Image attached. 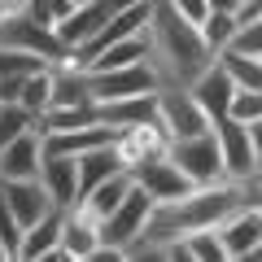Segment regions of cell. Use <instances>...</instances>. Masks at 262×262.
<instances>
[{"mask_svg": "<svg viewBox=\"0 0 262 262\" xmlns=\"http://www.w3.org/2000/svg\"><path fill=\"white\" fill-rule=\"evenodd\" d=\"M144 39H149V66L158 70L162 88H192L196 79L219 61V53L206 44L201 27L188 22L170 0H158V5H153V18H149V27H144Z\"/></svg>", "mask_w": 262, "mask_h": 262, "instance_id": "cell-1", "label": "cell"}, {"mask_svg": "<svg viewBox=\"0 0 262 262\" xmlns=\"http://www.w3.org/2000/svg\"><path fill=\"white\" fill-rule=\"evenodd\" d=\"M158 122L170 131V140H188L214 127V118L192 96V88H158Z\"/></svg>", "mask_w": 262, "mask_h": 262, "instance_id": "cell-2", "label": "cell"}, {"mask_svg": "<svg viewBox=\"0 0 262 262\" xmlns=\"http://www.w3.org/2000/svg\"><path fill=\"white\" fill-rule=\"evenodd\" d=\"M170 162H175L192 184H219V179H227L223 149H219L214 127L201 131V136H188V140H175V144H170Z\"/></svg>", "mask_w": 262, "mask_h": 262, "instance_id": "cell-3", "label": "cell"}, {"mask_svg": "<svg viewBox=\"0 0 262 262\" xmlns=\"http://www.w3.org/2000/svg\"><path fill=\"white\" fill-rule=\"evenodd\" d=\"M214 136H219V149H223V170H227V179H241V184L262 179L258 149H253V136H249V122H241V118L227 114V118L214 122Z\"/></svg>", "mask_w": 262, "mask_h": 262, "instance_id": "cell-4", "label": "cell"}, {"mask_svg": "<svg viewBox=\"0 0 262 262\" xmlns=\"http://www.w3.org/2000/svg\"><path fill=\"white\" fill-rule=\"evenodd\" d=\"M88 88H92V101H122V96H144V92H158V70L149 61H136V66H118V70H88Z\"/></svg>", "mask_w": 262, "mask_h": 262, "instance_id": "cell-5", "label": "cell"}, {"mask_svg": "<svg viewBox=\"0 0 262 262\" xmlns=\"http://www.w3.org/2000/svg\"><path fill=\"white\" fill-rule=\"evenodd\" d=\"M153 206H158V201H153V196L144 192L140 184H136V188H131V192H127V196H122V201H118V210L101 219L105 245H110V249H127V245L136 241V236H140V232H144V223H149ZM122 258H127V253H122Z\"/></svg>", "mask_w": 262, "mask_h": 262, "instance_id": "cell-6", "label": "cell"}, {"mask_svg": "<svg viewBox=\"0 0 262 262\" xmlns=\"http://www.w3.org/2000/svg\"><path fill=\"white\" fill-rule=\"evenodd\" d=\"M0 44L27 48V53L44 57L48 66H57V61H66V57H70V48L61 44V35H57V27H44V22H35L31 13H22V18L5 22V27H0Z\"/></svg>", "mask_w": 262, "mask_h": 262, "instance_id": "cell-7", "label": "cell"}, {"mask_svg": "<svg viewBox=\"0 0 262 262\" xmlns=\"http://www.w3.org/2000/svg\"><path fill=\"white\" fill-rule=\"evenodd\" d=\"M170 144H175V140H170V131L162 127L158 118H153V122H140V127L118 131V153H122V162H127V170L144 166V162H153V158H166Z\"/></svg>", "mask_w": 262, "mask_h": 262, "instance_id": "cell-8", "label": "cell"}, {"mask_svg": "<svg viewBox=\"0 0 262 262\" xmlns=\"http://www.w3.org/2000/svg\"><path fill=\"white\" fill-rule=\"evenodd\" d=\"M219 236H223V249L232 262H245L253 249L262 245V210L253 206H241L236 214H227L223 223H219Z\"/></svg>", "mask_w": 262, "mask_h": 262, "instance_id": "cell-9", "label": "cell"}, {"mask_svg": "<svg viewBox=\"0 0 262 262\" xmlns=\"http://www.w3.org/2000/svg\"><path fill=\"white\" fill-rule=\"evenodd\" d=\"M61 245L70 249V258L75 262H92L96 249L105 245V232H101V219L92 214V210L79 201V206L66 210V227H61Z\"/></svg>", "mask_w": 262, "mask_h": 262, "instance_id": "cell-10", "label": "cell"}, {"mask_svg": "<svg viewBox=\"0 0 262 262\" xmlns=\"http://www.w3.org/2000/svg\"><path fill=\"white\" fill-rule=\"evenodd\" d=\"M131 175H136V184H140L153 201H175V196H184V192H192V188H196L192 179H188L184 170L170 162V153H166V158L144 162V166H136Z\"/></svg>", "mask_w": 262, "mask_h": 262, "instance_id": "cell-11", "label": "cell"}, {"mask_svg": "<svg viewBox=\"0 0 262 262\" xmlns=\"http://www.w3.org/2000/svg\"><path fill=\"white\" fill-rule=\"evenodd\" d=\"M44 170V131H27L0 149V179H39Z\"/></svg>", "mask_w": 262, "mask_h": 262, "instance_id": "cell-12", "label": "cell"}, {"mask_svg": "<svg viewBox=\"0 0 262 262\" xmlns=\"http://www.w3.org/2000/svg\"><path fill=\"white\" fill-rule=\"evenodd\" d=\"M39 184L48 188V196H53L57 210L79 206V158H66V153H44Z\"/></svg>", "mask_w": 262, "mask_h": 262, "instance_id": "cell-13", "label": "cell"}, {"mask_svg": "<svg viewBox=\"0 0 262 262\" xmlns=\"http://www.w3.org/2000/svg\"><path fill=\"white\" fill-rule=\"evenodd\" d=\"M0 192H5V201L13 206V214H18L22 227L39 223L48 210H57L53 196H48V188L39 184V179H0Z\"/></svg>", "mask_w": 262, "mask_h": 262, "instance_id": "cell-14", "label": "cell"}, {"mask_svg": "<svg viewBox=\"0 0 262 262\" xmlns=\"http://www.w3.org/2000/svg\"><path fill=\"white\" fill-rule=\"evenodd\" d=\"M114 13H118V9H114V0H88V5H79V9L57 27V35H61V44L70 48V53H79V48H83L88 39L114 18Z\"/></svg>", "mask_w": 262, "mask_h": 262, "instance_id": "cell-15", "label": "cell"}, {"mask_svg": "<svg viewBox=\"0 0 262 262\" xmlns=\"http://www.w3.org/2000/svg\"><path fill=\"white\" fill-rule=\"evenodd\" d=\"M118 131L110 122H88V127L75 131H48L44 136V153H66V158H83L88 149H101V144H114Z\"/></svg>", "mask_w": 262, "mask_h": 262, "instance_id": "cell-16", "label": "cell"}, {"mask_svg": "<svg viewBox=\"0 0 262 262\" xmlns=\"http://www.w3.org/2000/svg\"><path fill=\"white\" fill-rule=\"evenodd\" d=\"M192 96L206 105V114L219 122V118H227V114H232V101H236V79L223 70V61H214L206 75L192 83Z\"/></svg>", "mask_w": 262, "mask_h": 262, "instance_id": "cell-17", "label": "cell"}, {"mask_svg": "<svg viewBox=\"0 0 262 262\" xmlns=\"http://www.w3.org/2000/svg\"><path fill=\"white\" fill-rule=\"evenodd\" d=\"M153 118H158V92L122 96V101H105V105H101V122H110L114 131L140 127V122H153Z\"/></svg>", "mask_w": 262, "mask_h": 262, "instance_id": "cell-18", "label": "cell"}, {"mask_svg": "<svg viewBox=\"0 0 262 262\" xmlns=\"http://www.w3.org/2000/svg\"><path fill=\"white\" fill-rule=\"evenodd\" d=\"M118 170H127V162H122V153H118V140L101 144V149H88L83 158H79V201H83L101 179L118 175Z\"/></svg>", "mask_w": 262, "mask_h": 262, "instance_id": "cell-19", "label": "cell"}, {"mask_svg": "<svg viewBox=\"0 0 262 262\" xmlns=\"http://www.w3.org/2000/svg\"><path fill=\"white\" fill-rule=\"evenodd\" d=\"M61 227H66V210H48L39 223H31L27 232H22L18 258L22 262H44V253L53 249V245H61Z\"/></svg>", "mask_w": 262, "mask_h": 262, "instance_id": "cell-20", "label": "cell"}, {"mask_svg": "<svg viewBox=\"0 0 262 262\" xmlns=\"http://www.w3.org/2000/svg\"><path fill=\"white\" fill-rule=\"evenodd\" d=\"M136 61H149V39H144V31L131 35V39H118V44H110V48H101L83 70H118V66H136Z\"/></svg>", "mask_w": 262, "mask_h": 262, "instance_id": "cell-21", "label": "cell"}, {"mask_svg": "<svg viewBox=\"0 0 262 262\" xmlns=\"http://www.w3.org/2000/svg\"><path fill=\"white\" fill-rule=\"evenodd\" d=\"M131 188H136V175H131V170H118V175L101 179V184H96L92 192L83 196V206L92 210L96 219H105V214H114V210H118V201L131 192Z\"/></svg>", "mask_w": 262, "mask_h": 262, "instance_id": "cell-22", "label": "cell"}, {"mask_svg": "<svg viewBox=\"0 0 262 262\" xmlns=\"http://www.w3.org/2000/svg\"><path fill=\"white\" fill-rule=\"evenodd\" d=\"M219 61H223V70L236 79V88H253V92H262V57L223 48V53H219Z\"/></svg>", "mask_w": 262, "mask_h": 262, "instance_id": "cell-23", "label": "cell"}, {"mask_svg": "<svg viewBox=\"0 0 262 262\" xmlns=\"http://www.w3.org/2000/svg\"><path fill=\"white\" fill-rule=\"evenodd\" d=\"M35 127H39V118L22 101H0V149L13 144L18 136H27V131H35Z\"/></svg>", "mask_w": 262, "mask_h": 262, "instance_id": "cell-24", "label": "cell"}, {"mask_svg": "<svg viewBox=\"0 0 262 262\" xmlns=\"http://www.w3.org/2000/svg\"><path fill=\"white\" fill-rule=\"evenodd\" d=\"M236 27H241V18H236V13H223V9H210V13H206V22H201V35H206V44L214 48V53H223V48L232 44Z\"/></svg>", "mask_w": 262, "mask_h": 262, "instance_id": "cell-25", "label": "cell"}, {"mask_svg": "<svg viewBox=\"0 0 262 262\" xmlns=\"http://www.w3.org/2000/svg\"><path fill=\"white\" fill-rule=\"evenodd\" d=\"M184 245H188V258H192V262H227V249H223L219 227H206V232L184 236Z\"/></svg>", "mask_w": 262, "mask_h": 262, "instance_id": "cell-26", "label": "cell"}, {"mask_svg": "<svg viewBox=\"0 0 262 262\" xmlns=\"http://www.w3.org/2000/svg\"><path fill=\"white\" fill-rule=\"evenodd\" d=\"M22 105H27L35 118L53 105V66H44V70H35V75L27 79V88H22Z\"/></svg>", "mask_w": 262, "mask_h": 262, "instance_id": "cell-27", "label": "cell"}, {"mask_svg": "<svg viewBox=\"0 0 262 262\" xmlns=\"http://www.w3.org/2000/svg\"><path fill=\"white\" fill-rule=\"evenodd\" d=\"M44 57L27 53V48H13V44H0V79L5 75H31V70H44Z\"/></svg>", "mask_w": 262, "mask_h": 262, "instance_id": "cell-28", "label": "cell"}, {"mask_svg": "<svg viewBox=\"0 0 262 262\" xmlns=\"http://www.w3.org/2000/svg\"><path fill=\"white\" fill-rule=\"evenodd\" d=\"M227 48L249 53V57H262V13H258V18H245L241 27H236V35H232V44H227Z\"/></svg>", "mask_w": 262, "mask_h": 262, "instance_id": "cell-29", "label": "cell"}, {"mask_svg": "<svg viewBox=\"0 0 262 262\" xmlns=\"http://www.w3.org/2000/svg\"><path fill=\"white\" fill-rule=\"evenodd\" d=\"M22 232H27V227L18 223L13 206L5 201V192H0V241L9 245V253H13V258H18V249H22Z\"/></svg>", "mask_w": 262, "mask_h": 262, "instance_id": "cell-30", "label": "cell"}, {"mask_svg": "<svg viewBox=\"0 0 262 262\" xmlns=\"http://www.w3.org/2000/svg\"><path fill=\"white\" fill-rule=\"evenodd\" d=\"M232 118H241V122H258V118H262V92H253V88H236Z\"/></svg>", "mask_w": 262, "mask_h": 262, "instance_id": "cell-31", "label": "cell"}, {"mask_svg": "<svg viewBox=\"0 0 262 262\" xmlns=\"http://www.w3.org/2000/svg\"><path fill=\"white\" fill-rule=\"evenodd\" d=\"M170 5H175L188 22H196V27H201V22H206V13H210V0H170Z\"/></svg>", "mask_w": 262, "mask_h": 262, "instance_id": "cell-32", "label": "cell"}, {"mask_svg": "<svg viewBox=\"0 0 262 262\" xmlns=\"http://www.w3.org/2000/svg\"><path fill=\"white\" fill-rule=\"evenodd\" d=\"M35 75V70H31ZM31 75H5L0 79V101H22V88H27Z\"/></svg>", "mask_w": 262, "mask_h": 262, "instance_id": "cell-33", "label": "cell"}, {"mask_svg": "<svg viewBox=\"0 0 262 262\" xmlns=\"http://www.w3.org/2000/svg\"><path fill=\"white\" fill-rule=\"evenodd\" d=\"M27 5H31V0H0V27H5V22H13V18H22V13H27Z\"/></svg>", "mask_w": 262, "mask_h": 262, "instance_id": "cell-34", "label": "cell"}, {"mask_svg": "<svg viewBox=\"0 0 262 262\" xmlns=\"http://www.w3.org/2000/svg\"><path fill=\"white\" fill-rule=\"evenodd\" d=\"M249 136H253V149H258V166H262V118L249 122Z\"/></svg>", "mask_w": 262, "mask_h": 262, "instance_id": "cell-35", "label": "cell"}, {"mask_svg": "<svg viewBox=\"0 0 262 262\" xmlns=\"http://www.w3.org/2000/svg\"><path fill=\"white\" fill-rule=\"evenodd\" d=\"M5 258H13V253H9V245H5V241H0V262H5Z\"/></svg>", "mask_w": 262, "mask_h": 262, "instance_id": "cell-36", "label": "cell"}, {"mask_svg": "<svg viewBox=\"0 0 262 262\" xmlns=\"http://www.w3.org/2000/svg\"><path fill=\"white\" fill-rule=\"evenodd\" d=\"M79 5H88V0H79Z\"/></svg>", "mask_w": 262, "mask_h": 262, "instance_id": "cell-37", "label": "cell"}]
</instances>
